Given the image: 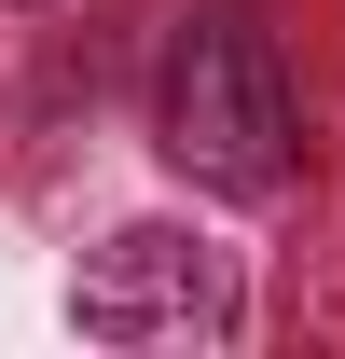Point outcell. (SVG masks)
<instances>
[{
	"label": "cell",
	"instance_id": "1",
	"mask_svg": "<svg viewBox=\"0 0 345 359\" xmlns=\"http://www.w3.org/2000/svg\"><path fill=\"white\" fill-rule=\"evenodd\" d=\"M166 152L208 194H276L290 180V83L249 14H194L166 55Z\"/></svg>",
	"mask_w": 345,
	"mask_h": 359
},
{
	"label": "cell",
	"instance_id": "2",
	"mask_svg": "<svg viewBox=\"0 0 345 359\" xmlns=\"http://www.w3.org/2000/svg\"><path fill=\"white\" fill-rule=\"evenodd\" d=\"M221 318H235V290L194 235H111L83 263V332H111V346H180V332H221Z\"/></svg>",
	"mask_w": 345,
	"mask_h": 359
}]
</instances>
